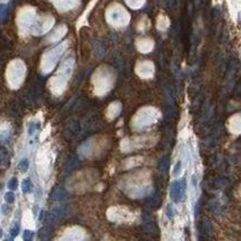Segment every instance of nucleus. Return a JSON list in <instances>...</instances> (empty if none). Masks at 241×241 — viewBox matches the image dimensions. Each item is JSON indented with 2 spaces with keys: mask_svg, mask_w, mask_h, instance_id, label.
<instances>
[{
  "mask_svg": "<svg viewBox=\"0 0 241 241\" xmlns=\"http://www.w3.org/2000/svg\"><path fill=\"white\" fill-rule=\"evenodd\" d=\"M185 194V185L183 181L176 180L171 186V197L174 201H179Z\"/></svg>",
  "mask_w": 241,
  "mask_h": 241,
  "instance_id": "obj_1",
  "label": "nucleus"
},
{
  "mask_svg": "<svg viewBox=\"0 0 241 241\" xmlns=\"http://www.w3.org/2000/svg\"><path fill=\"white\" fill-rule=\"evenodd\" d=\"M32 187H33V185H32V182H31V180H30V179H24V180H23V183H22V189H23V192H24V194H28V192H31Z\"/></svg>",
  "mask_w": 241,
  "mask_h": 241,
  "instance_id": "obj_2",
  "label": "nucleus"
},
{
  "mask_svg": "<svg viewBox=\"0 0 241 241\" xmlns=\"http://www.w3.org/2000/svg\"><path fill=\"white\" fill-rule=\"evenodd\" d=\"M18 187V181L16 178H11L8 182V188L11 189V190H16Z\"/></svg>",
  "mask_w": 241,
  "mask_h": 241,
  "instance_id": "obj_3",
  "label": "nucleus"
},
{
  "mask_svg": "<svg viewBox=\"0 0 241 241\" xmlns=\"http://www.w3.org/2000/svg\"><path fill=\"white\" fill-rule=\"evenodd\" d=\"M5 200H6L8 204H14V201H15V195H14V192H11V191L6 192V195H5Z\"/></svg>",
  "mask_w": 241,
  "mask_h": 241,
  "instance_id": "obj_4",
  "label": "nucleus"
},
{
  "mask_svg": "<svg viewBox=\"0 0 241 241\" xmlns=\"http://www.w3.org/2000/svg\"><path fill=\"white\" fill-rule=\"evenodd\" d=\"M19 169L22 171H26L28 169V161L27 160H23L21 163H19Z\"/></svg>",
  "mask_w": 241,
  "mask_h": 241,
  "instance_id": "obj_5",
  "label": "nucleus"
},
{
  "mask_svg": "<svg viewBox=\"0 0 241 241\" xmlns=\"http://www.w3.org/2000/svg\"><path fill=\"white\" fill-rule=\"evenodd\" d=\"M167 215H168L169 219H172L173 217V210H172V206L171 205H169L168 207H167Z\"/></svg>",
  "mask_w": 241,
  "mask_h": 241,
  "instance_id": "obj_6",
  "label": "nucleus"
},
{
  "mask_svg": "<svg viewBox=\"0 0 241 241\" xmlns=\"http://www.w3.org/2000/svg\"><path fill=\"white\" fill-rule=\"evenodd\" d=\"M10 232H11V235H13V237H16V235L18 234V232H19V226H18V225L14 226V228L11 229Z\"/></svg>",
  "mask_w": 241,
  "mask_h": 241,
  "instance_id": "obj_7",
  "label": "nucleus"
},
{
  "mask_svg": "<svg viewBox=\"0 0 241 241\" xmlns=\"http://www.w3.org/2000/svg\"><path fill=\"white\" fill-rule=\"evenodd\" d=\"M32 235H33V232L26 230L25 231V233H24V239H30Z\"/></svg>",
  "mask_w": 241,
  "mask_h": 241,
  "instance_id": "obj_8",
  "label": "nucleus"
},
{
  "mask_svg": "<svg viewBox=\"0 0 241 241\" xmlns=\"http://www.w3.org/2000/svg\"><path fill=\"white\" fill-rule=\"evenodd\" d=\"M180 167H181V162H180V161H179L178 163H177V164H176V168H174V172H173V173H174V174H176V173H177V171H179V170H180Z\"/></svg>",
  "mask_w": 241,
  "mask_h": 241,
  "instance_id": "obj_9",
  "label": "nucleus"
},
{
  "mask_svg": "<svg viewBox=\"0 0 241 241\" xmlns=\"http://www.w3.org/2000/svg\"><path fill=\"white\" fill-rule=\"evenodd\" d=\"M1 235H2V230L0 229V238H1Z\"/></svg>",
  "mask_w": 241,
  "mask_h": 241,
  "instance_id": "obj_10",
  "label": "nucleus"
}]
</instances>
